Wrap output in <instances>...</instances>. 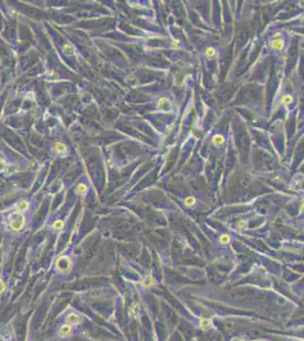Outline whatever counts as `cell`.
Returning <instances> with one entry per match:
<instances>
[{"label":"cell","instance_id":"1","mask_svg":"<svg viewBox=\"0 0 304 341\" xmlns=\"http://www.w3.org/2000/svg\"><path fill=\"white\" fill-rule=\"evenodd\" d=\"M8 221H9L10 229L14 230V231H21L25 225V216L19 210L10 213Z\"/></svg>","mask_w":304,"mask_h":341},{"label":"cell","instance_id":"2","mask_svg":"<svg viewBox=\"0 0 304 341\" xmlns=\"http://www.w3.org/2000/svg\"><path fill=\"white\" fill-rule=\"evenodd\" d=\"M72 266H73L72 261H70L69 257H67V256H61V257H59L57 259L56 268L59 273H62V274L68 273V272H70V270H72Z\"/></svg>","mask_w":304,"mask_h":341},{"label":"cell","instance_id":"3","mask_svg":"<svg viewBox=\"0 0 304 341\" xmlns=\"http://www.w3.org/2000/svg\"><path fill=\"white\" fill-rule=\"evenodd\" d=\"M284 44H285V41H284V39L280 37L279 33H277L276 35H275V38L270 41V48H271L272 50H276V51L281 50V49L284 48Z\"/></svg>","mask_w":304,"mask_h":341},{"label":"cell","instance_id":"4","mask_svg":"<svg viewBox=\"0 0 304 341\" xmlns=\"http://www.w3.org/2000/svg\"><path fill=\"white\" fill-rule=\"evenodd\" d=\"M72 331L73 329L70 326L69 324H64L62 326H60L59 329V336H62V338H66V336H69L72 334Z\"/></svg>","mask_w":304,"mask_h":341},{"label":"cell","instance_id":"5","mask_svg":"<svg viewBox=\"0 0 304 341\" xmlns=\"http://www.w3.org/2000/svg\"><path fill=\"white\" fill-rule=\"evenodd\" d=\"M224 143H225L224 136H221V134H216V136L212 138V145L216 146V147H221Z\"/></svg>","mask_w":304,"mask_h":341},{"label":"cell","instance_id":"6","mask_svg":"<svg viewBox=\"0 0 304 341\" xmlns=\"http://www.w3.org/2000/svg\"><path fill=\"white\" fill-rule=\"evenodd\" d=\"M88 189H89V187H88L85 183H80V184L76 187V189H75V192H76L77 195H80V196H84V195H86V192H88Z\"/></svg>","mask_w":304,"mask_h":341},{"label":"cell","instance_id":"7","mask_svg":"<svg viewBox=\"0 0 304 341\" xmlns=\"http://www.w3.org/2000/svg\"><path fill=\"white\" fill-rule=\"evenodd\" d=\"M67 321L69 323H73V324H78V323H81V321H82V317H80L77 314L72 313L67 316Z\"/></svg>","mask_w":304,"mask_h":341},{"label":"cell","instance_id":"8","mask_svg":"<svg viewBox=\"0 0 304 341\" xmlns=\"http://www.w3.org/2000/svg\"><path fill=\"white\" fill-rule=\"evenodd\" d=\"M53 149H55V151H56L57 154L61 155V154H65L66 151H67V147H66L64 143H61V142H57L56 145H55V148H53Z\"/></svg>","mask_w":304,"mask_h":341},{"label":"cell","instance_id":"9","mask_svg":"<svg viewBox=\"0 0 304 341\" xmlns=\"http://www.w3.org/2000/svg\"><path fill=\"white\" fill-rule=\"evenodd\" d=\"M155 284V281L153 280V277H151V276H149V277H145V280L142 282V285H143V288H151V287H153V285Z\"/></svg>","mask_w":304,"mask_h":341},{"label":"cell","instance_id":"10","mask_svg":"<svg viewBox=\"0 0 304 341\" xmlns=\"http://www.w3.org/2000/svg\"><path fill=\"white\" fill-rule=\"evenodd\" d=\"M30 208V202L27 200H21L17 204V209L19 211H23V210H27Z\"/></svg>","mask_w":304,"mask_h":341},{"label":"cell","instance_id":"11","mask_svg":"<svg viewBox=\"0 0 304 341\" xmlns=\"http://www.w3.org/2000/svg\"><path fill=\"white\" fill-rule=\"evenodd\" d=\"M211 323H212L211 320H209V318H203V320H201V322H200V326H201L202 330H208V329L211 326Z\"/></svg>","mask_w":304,"mask_h":341},{"label":"cell","instance_id":"12","mask_svg":"<svg viewBox=\"0 0 304 341\" xmlns=\"http://www.w3.org/2000/svg\"><path fill=\"white\" fill-rule=\"evenodd\" d=\"M184 204H185V206L186 207H192L194 204H195V198L193 196H188L185 198V200H184Z\"/></svg>","mask_w":304,"mask_h":341},{"label":"cell","instance_id":"13","mask_svg":"<svg viewBox=\"0 0 304 341\" xmlns=\"http://www.w3.org/2000/svg\"><path fill=\"white\" fill-rule=\"evenodd\" d=\"M216 54H217V50H216L215 48H212V47L206 48V58H213V57L216 56Z\"/></svg>","mask_w":304,"mask_h":341},{"label":"cell","instance_id":"14","mask_svg":"<svg viewBox=\"0 0 304 341\" xmlns=\"http://www.w3.org/2000/svg\"><path fill=\"white\" fill-rule=\"evenodd\" d=\"M62 228H64V222L62 221H56L53 223V225H52V229L55 231H60V230H62Z\"/></svg>","mask_w":304,"mask_h":341},{"label":"cell","instance_id":"15","mask_svg":"<svg viewBox=\"0 0 304 341\" xmlns=\"http://www.w3.org/2000/svg\"><path fill=\"white\" fill-rule=\"evenodd\" d=\"M292 103H293V98H292V96H290V94H285V96L281 98V103H284L286 106Z\"/></svg>","mask_w":304,"mask_h":341},{"label":"cell","instance_id":"16","mask_svg":"<svg viewBox=\"0 0 304 341\" xmlns=\"http://www.w3.org/2000/svg\"><path fill=\"white\" fill-rule=\"evenodd\" d=\"M219 241L221 243H224V244H226V243L230 242V237L228 235V234H222V235H220L219 238Z\"/></svg>","mask_w":304,"mask_h":341},{"label":"cell","instance_id":"17","mask_svg":"<svg viewBox=\"0 0 304 341\" xmlns=\"http://www.w3.org/2000/svg\"><path fill=\"white\" fill-rule=\"evenodd\" d=\"M64 49H65V50H64V51L65 52H67V54H68V52H72V54H73V48H72V46H69V44H66L65 47H64Z\"/></svg>","mask_w":304,"mask_h":341},{"label":"cell","instance_id":"18","mask_svg":"<svg viewBox=\"0 0 304 341\" xmlns=\"http://www.w3.org/2000/svg\"><path fill=\"white\" fill-rule=\"evenodd\" d=\"M5 283H4V281L1 280V279H0V294L2 293V292H4V291H5Z\"/></svg>","mask_w":304,"mask_h":341},{"label":"cell","instance_id":"19","mask_svg":"<svg viewBox=\"0 0 304 341\" xmlns=\"http://www.w3.org/2000/svg\"><path fill=\"white\" fill-rule=\"evenodd\" d=\"M245 225H246V222H245V221H241L238 224H237V226H238V229H244Z\"/></svg>","mask_w":304,"mask_h":341}]
</instances>
